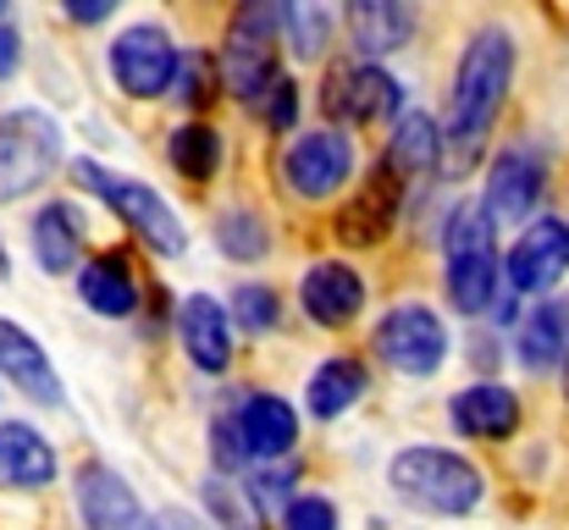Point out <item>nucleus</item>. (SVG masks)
<instances>
[{
  "label": "nucleus",
  "mask_w": 569,
  "mask_h": 530,
  "mask_svg": "<svg viewBox=\"0 0 569 530\" xmlns=\"http://www.w3.org/2000/svg\"><path fill=\"white\" fill-rule=\"evenodd\" d=\"M515 78V39L503 28H481L465 56H459V78H453V100H448V144L453 156H476L481 139L492 133L503 94Z\"/></svg>",
  "instance_id": "1"
},
{
  "label": "nucleus",
  "mask_w": 569,
  "mask_h": 530,
  "mask_svg": "<svg viewBox=\"0 0 569 530\" xmlns=\"http://www.w3.org/2000/svg\"><path fill=\"white\" fill-rule=\"evenodd\" d=\"M392 492L420 514H470L481 503V470L448 448H403L387 470Z\"/></svg>",
  "instance_id": "2"
},
{
  "label": "nucleus",
  "mask_w": 569,
  "mask_h": 530,
  "mask_svg": "<svg viewBox=\"0 0 569 530\" xmlns=\"http://www.w3.org/2000/svg\"><path fill=\"white\" fill-rule=\"evenodd\" d=\"M498 227L481 204H459L453 221H448V293L465 316H481L492 310V293H498Z\"/></svg>",
  "instance_id": "3"
},
{
  "label": "nucleus",
  "mask_w": 569,
  "mask_h": 530,
  "mask_svg": "<svg viewBox=\"0 0 569 530\" xmlns=\"http://www.w3.org/2000/svg\"><path fill=\"white\" fill-rule=\"evenodd\" d=\"M72 172L78 182L89 188V193H100L144 243H156L161 254H183V221H178V210L150 188V182H133V177H117V172H100L94 161H72Z\"/></svg>",
  "instance_id": "4"
},
{
  "label": "nucleus",
  "mask_w": 569,
  "mask_h": 530,
  "mask_svg": "<svg viewBox=\"0 0 569 530\" xmlns=\"http://www.w3.org/2000/svg\"><path fill=\"white\" fill-rule=\"evenodd\" d=\"M61 161V133L44 111H6L0 117V204L39 188Z\"/></svg>",
  "instance_id": "5"
},
{
  "label": "nucleus",
  "mask_w": 569,
  "mask_h": 530,
  "mask_svg": "<svg viewBox=\"0 0 569 530\" xmlns=\"http://www.w3.org/2000/svg\"><path fill=\"white\" fill-rule=\"evenodd\" d=\"M221 78L238 100H260L277 78V6H238L221 50Z\"/></svg>",
  "instance_id": "6"
},
{
  "label": "nucleus",
  "mask_w": 569,
  "mask_h": 530,
  "mask_svg": "<svg viewBox=\"0 0 569 530\" xmlns=\"http://www.w3.org/2000/svg\"><path fill=\"white\" fill-rule=\"evenodd\" d=\"M106 61H111L117 89L133 94V100H161V94L172 89V78H178V44H172V33L156 28V22L122 28Z\"/></svg>",
  "instance_id": "7"
},
{
  "label": "nucleus",
  "mask_w": 569,
  "mask_h": 530,
  "mask_svg": "<svg viewBox=\"0 0 569 530\" xmlns=\"http://www.w3.org/2000/svg\"><path fill=\"white\" fill-rule=\"evenodd\" d=\"M377 353L403 376H431L448 359V332L426 304H398L377 327Z\"/></svg>",
  "instance_id": "8"
},
{
  "label": "nucleus",
  "mask_w": 569,
  "mask_h": 530,
  "mask_svg": "<svg viewBox=\"0 0 569 530\" xmlns=\"http://www.w3.org/2000/svg\"><path fill=\"white\" fill-rule=\"evenodd\" d=\"M282 177H288V188L299 199H332L355 177V144H349V133L321 128V133L293 139V150L282 156Z\"/></svg>",
  "instance_id": "9"
},
{
  "label": "nucleus",
  "mask_w": 569,
  "mask_h": 530,
  "mask_svg": "<svg viewBox=\"0 0 569 530\" xmlns=\"http://www.w3.org/2000/svg\"><path fill=\"white\" fill-rule=\"evenodd\" d=\"M321 106H327V117H338V122L371 128V122L398 117V106H403V83L387 78L381 67H338V72L327 78Z\"/></svg>",
  "instance_id": "10"
},
{
  "label": "nucleus",
  "mask_w": 569,
  "mask_h": 530,
  "mask_svg": "<svg viewBox=\"0 0 569 530\" xmlns=\"http://www.w3.org/2000/svg\"><path fill=\"white\" fill-rule=\"evenodd\" d=\"M565 271H569V221H559V216L531 221V227L515 238L509 260H503V277H509L515 293H542V288H553Z\"/></svg>",
  "instance_id": "11"
},
{
  "label": "nucleus",
  "mask_w": 569,
  "mask_h": 530,
  "mask_svg": "<svg viewBox=\"0 0 569 530\" xmlns=\"http://www.w3.org/2000/svg\"><path fill=\"white\" fill-rule=\"evenodd\" d=\"M227 437L243 442V459H282L299 442V414H293V403H282L271 392H243Z\"/></svg>",
  "instance_id": "12"
},
{
  "label": "nucleus",
  "mask_w": 569,
  "mask_h": 530,
  "mask_svg": "<svg viewBox=\"0 0 569 530\" xmlns=\"http://www.w3.org/2000/svg\"><path fill=\"white\" fill-rule=\"evenodd\" d=\"M78 509H83V526L89 530H161L133 498V487L106 470V464H83L78 476Z\"/></svg>",
  "instance_id": "13"
},
{
  "label": "nucleus",
  "mask_w": 569,
  "mask_h": 530,
  "mask_svg": "<svg viewBox=\"0 0 569 530\" xmlns=\"http://www.w3.org/2000/svg\"><path fill=\"white\" fill-rule=\"evenodd\" d=\"M537 193H542V161H537L531 150H503V156L492 161L481 210L492 216V227H498V221H526L531 204H537Z\"/></svg>",
  "instance_id": "14"
},
{
  "label": "nucleus",
  "mask_w": 569,
  "mask_h": 530,
  "mask_svg": "<svg viewBox=\"0 0 569 530\" xmlns=\"http://www.w3.org/2000/svg\"><path fill=\"white\" fill-rule=\"evenodd\" d=\"M299 304L310 310L316 327H349V321L366 310V282H360L349 266L327 260V266H310V277H305V288H299Z\"/></svg>",
  "instance_id": "15"
},
{
  "label": "nucleus",
  "mask_w": 569,
  "mask_h": 530,
  "mask_svg": "<svg viewBox=\"0 0 569 530\" xmlns=\"http://www.w3.org/2000/svg\"><path fill=\"white\" fill-rule=\"evenodd\" d=\"M398 193H403V177L392 172L387 161H381L371 182L355 193V204L338 216V232H343V243H381L387 238V227H392V216H398Z\"/></svg>",
  "instance_id": "16"
},
{
  "label": "nucleus",
  "mask_w": 569,
  "mask_h": 530,
  "mask_svg": "<svg viewBox=\"0 0 569 530\" xmlns=\"http://www.w3.org/2000/svg\"><path fill=\"white\" fill-rule=\"evenodd\" d=\"M178 332H183V349L199 370H227L232 364V327H227V310L210 299V293H193L178 310Z\"/></svg>",
  "instance_id": "17"
},
{
  "label": "nucleus",
  "mask_w": 569,
  "mask_h": 530,
  "mask_svg": "<svg viewBox=\"0 0 569 530\" xmlns=\"http://www.w3.org/2000/svg\"><path fill=\"white\" fill-rule=\"evenodd\" d=\"M56 481V453L50 442L22 426V420H6L0 426V487L11 492H33V487H50Z\"/></svg>",
  "instance_id": "18"
},
{
  "label": "nucleus",
  "mask_w": 569,
  "mask_h": 530,
  "mask_svg": "<svg viewBox=\"0 0 569 530\" xmlns=\"http://www.w3.org/2000/svg\"><path fill=\"white\" fill-rule=\"evenodd\" d=\"M0 376H6L11 387H22L33 403H44V409L61 403V381H56L44 349H39L22 327H11V321H0Z\"/></svg>",
  "instance_id": "19"
},
{
  "label": "nucleus",
  "mask_w": 569,
  "mask_h": 530,
  "mask_svg": "<svg viewBox=\"0 0 569 530\" xmlns=\"http://www.w3.org/2000/svg\"><path fill=\"white\" fill-rule=\"evenodd\" d=\"M453 431H465V437H481V442H498V437H509L515 426H520V403H515V392L509 387H465V392H453Z\"/></svg>",
  "instance_id": "20"
},
{
  "label": "nucleus",
  "mask_w": 569,
  "mask_h": 530,
  "mask_svg": "<svg viewBox=\"0 0 569 530\" xmlns=\"http://www.w3.org/2000/svg\"><path fill=\"white\" fill-rule=\"evenodd\" d=\"M78 293L106 321H128L139 310V282H133V271H128L122 254H100L94 266H83L78 271Z\"/></svg>",
  "instance_id": "21"
},
{
  "label": "nucleus",
  "mask_w": 569,
  "mask_h": 530,
  "mask_svg": "<svg viewBox=\"0 0 569 530\" xmlns=\"http://www.w3.org/2000/svg\"><path fill=\"white\" fill-rule=\"evenodd\" d=\"M349 33L366 56H392L415 33V11L403 0H355L349 6Z\"/></svg>",
  "instance_id": "22"
},
{
  "label": "nucleus",
  "mask_w": 569,
  "mask_h": 530,
  "mask_svg": "<svg viewBox=\"0 0 569 530\" xmlns=\"http://www.w3.org/2000/svg\"><path fill=\"white\" fill-rule=\"evenodd\" d=\"M565 353H569V304L565 299H548V304H537V310L526 316V327H520V359H526L531 370H553Z\"/></svg>",
  "instance_id": "23"
},
{
  "label": "nucleus",
  "mask_w": 569,
  "mask_h": 530,
  "mask_svg": "<svg viewBox=\"0 0 569 530\" xmlns=\"http://www.w3.org/2000/svg\"><path fill=\"white\" fill-rule=\"evenodd\" d=\"M437 156H442V128L426 111H403L392 128V144H387V167L392 172H431Z\"/></svg>",
  "instance_id": "24"
},
{
  "label": "nucleus",
  "mask_w": 569,
  "mask_h": 530,
  "mask_svg": "<svg viewBox=\"0 0 569 530\" xmlns=\"http://www.w3.org/2000/svg\"><path fill=\"white\" fill-rule=\"evenodd\" d=\"M72 204H44L33 216V254L50 277H67L78 266V227H72Z\"/></svg>",
  "instance_id": "25"
},
{
  "label": "nucleus",
  "mask_w": 569,
  "mask_h": 530,
  "mask_svg": "<svg viewBox=\"0 0 569 530\" xmlns=\"http://www.w3.org/2000/svg\"><path fill=\"white\" fill-rule=\"evenodd\" d=\"M360 398H366V364H360V359H327V364L310 376V409H316L321 420L355 409Z\"/></svg>",
  "instance_id": "26"
},
{
  "label": "nucleus",
  "mask_w": 569,
  "mask_h": 530,
  "mask_svg": "<svg viewBox=\"0 0 569 530\" xmlns=\"http://www.w3.org/2000/svg\"><path fill=\"white\" fill-rule=\"evenodd\" d=\"M172 167L189 177V182L216 177V167H221V133H216V128H204V122L178 128V133H172Z\"/></svg>",
  "instance_id": "27"
},
{
  "label": "nucleus",
  "mask_w": 569,
  "mask_h": 530,
  "mask_svg": "<svg viewBox=\"0 0 569 530\" xmlns=\"http://www.w3.org/2000/svg\"><path fill=\"white\" fill-rule=\"evenodd\" d=\"M277 28L293 39L299 56H321V44H327V33H332V11L293 0V6H277Z\"/></svg>",
  "instance_id": "28"
},
{
  "label": "nucleus",
  "mask_w": 569,
  "mask_h": 530,
  "mask_svg": "<svg viewBox=\"0 0 569 530\" xmlns=\"http://www.w3.org/2000/svg\"><path fill=\"white\" fill-rule=\"evenodd\" d=\"M216 238H221V249L232 254V260H260L266 249H271V238H266V227H260V216H227L221 227H216Z\"/></svg>",
  "instance_id": "29"
},
{
  "label": "nucleus",
  "mask_w": 569,
  "mask_h": 530,
  "mask_svg": "<svg viewBox=\"0 0 569 530\" xmlns=\"http://www.w3.org/2000/svg\"><path fill=\"white\" fill-rule=\"evenodd\" d=\"M232 310H238V321H243L249 332H271V327H277V293L260 288V282H243V288L232 293Z\"/></svg>",
  "instance_id": "30"
},
{
  "label": "nucleus",
  "mask_w": 569,
  "mask_h": 530,
  "mask_svg": "<svg viewBox=\"0 0 569 530\" xmlns=\"http://www.w3.org/2000/svg\"><path fill=\"white\" fill-rule=\"evenodd\" d=\"M282 530H338V509L327 498H293L282 509Z\"/></svg>",
  "instance_id": "31"
},
{
  "label": "nucleus",
  "mask_w": 569,
  "mask_h": 530,
  "mask_svg": "<svg viewBox=\"0 0 569 530\" xmlns=\"http://www.w3.org/2000/svg\"><path fill=\"white\" fill-rule=\"evenodd\" d=\"M204 498H210V514L221 520V530H254V509H243L227 481H204Z\"/></svg>",
  "instance_id": "32"
},
{
  "label": "nucleus",
  "mask_w": 569,
  "mask_h": 530,
  "mask_svg": "<svg viewBox=\"0 0 569 530\" xmlns=\"http://www.w3.org/2000/svg\"><path fill=\"white\" fill-rule=\"evenodd\" d=\"M172 89H178V100H189V106H204V100H210V67H204V56H178Z\"/></svg>",
  "instance_id": "33"
},
{
  "label": "nucleus",
  "mask_w": 569,
  "mask_h": 530,
  "mask_svg": "<svg viewBox=\"0 0 569 530\" xmlns=\"http://www.w3.org/2000/svg\"><path fill=\"white\" fill-rule=\"evenodd\" d=\"M260 100H266V122H271L277 133H288V128H293V117H299V94H293V78H271V89H266Z\"/></svg>",
  "instance_id": "34"
},
{
  "label": "nucleus",
  "mask_w": 569,
  "mask_h": 530,
  "mask_svg": "<svg viewBox=\"0 0 569 530\" xmlns=\"http://www.w3.org/2000/svg\"><path fill=\"white\" fill-rule=\"evenodd\" d=\"M17 61H22V39H17V28H6V22H0V78H11V72H17Z\"/></svg>",
  "instance_id": "35"
},
{
  "label": "nucleus",
  "mask_w": 569,
  "mask_h": 530,
  "mask_svg": "<svg viewBox=\"0 0 569 530\" xmlns=\"http://www.w3.org/2000/svg\"><path fill=\"white\" fill-rule=\"evenodd\" d=\"M67 17L72 22H100V17H111V6H100V0L94 6H67Z\"/></svg>",
  "instance_id": "36"
},
{
  "label": "nucleus",
  "mask_w": 569,
  "mask_h": 530,
  "mask_svg": "<svg viewBox=\"0 0 569 530\" xmlns=\"http://www.w3.org/2000/svg\"><path fill=\"white\" fill-rule=\"evenodd\" d=\"M161 526H167V530H204L199 520H189L183 509H167V514H161Z\"/></svg>",
  "instance_id": "37"
},
{
  "label": "nucleus",
  "mask_w": 569,
  "mask_h": 530,
  "mask_svg": "<svg viewBox=\"0 0 569 530\" xmlns=\"http://www.w3.org/2000/svg\"><path fill=\"white\" fill-rule=\"evenodd\" d=\"M565 392H569V353H565Z\"/></svg>",
  "instance_id": "38"
},
{
  "label": "nucleus",
  "mask_w": 569,
  "mask_h": 530,
  "mask_svg": "<svg viewBox=\"0 0 569 530\" xmlns=\"http://www.w3.org/2000/svg\"><path fill=\"white\" fill-rule=\"evenodd\" d=\"M0 17H6V6H0Z\"/></svg>",
  "instance_id": "39"
}]
</instances>
